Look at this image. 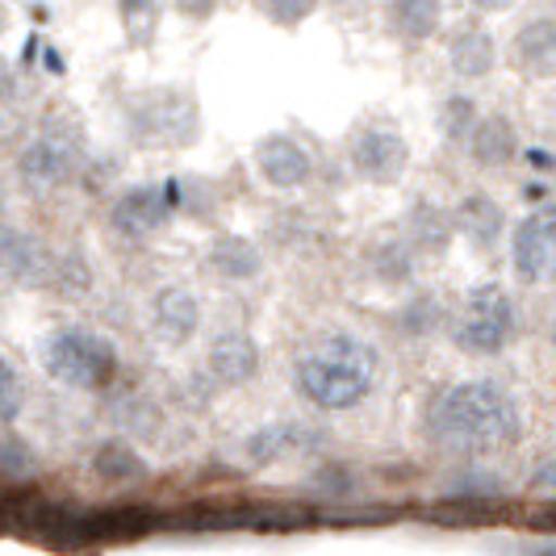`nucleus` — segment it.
I'll list each match as a JSON object with an SVG mask.
<instances>
[{"label":"nucleus","instance_id":"1","mask_svg":"<svg viewBox=\"0 0 556 556\" xmlns=\"http://www.w3.org/2000/svg\"><path fill=\"white\" fill-rule=\"evenodd\" d=\"M422 427L444 452L456 456H494L523 435V415L498 381H456L427 402Z\"/></svg>","mask_w":556,"mask_h":556},{"label":"nucleus","instance_id":"2","mask_svg":"<svg viewBox=\"0 0 556 556\" xmlns=\"http://www.w3.org/2000/svg\"><path fill=\"white\" fill-rule=\"evenodd\" d=\"M377 372H381V356L377 348L361 339V334L331 331L323 339H314L306 352L293 364V386L306 397L314 410H352L361 406L364 397L377 386Z\"/></svg>","mask_w":556,"mask_h":556},{"label":"nucleus","instance_id":"3","mask_svg":"<svg viewBox=\"0 0 556 556\" xmlns=\"http://www.w3.org/2000/svg\"><path fill=\"white\" fill-rule=\"evenodd\" d=\"M84 167V122L55 113L17 155V185L34 197L59 193Z\"/></svg>","mask_w":556,"mask_h":556},{"label":"nucleus","instance_id":"4","mask_svg":"<svg viewBox=\"0 0 556 556\" xmlns=\"http://www.w3.org/2000/svg\"><path fill=\"white\" fill-rule=\"evenodd\" d=\"M42 364L67 390H105L117 377V348L88 327H63L42 343Z\"/></svg>","mask_w":556,"mask_h":556},{"label":"nucleus","instance_id":"5","mask_svg":"<svg viewBox=\"0 0 556 556\" xmlns=\"http://www.w3.org/2000/svg\"><path fill=\"white\" fill-rule=\"evenodd\" d=\"M139 147H193L201 139V105L189 88H151L126 113Z\"/></svg>","mask_w":556,"mask_h":556},{"label":"nucleus","instance_id":"6","mask_svg":"<svg viewBox=\"0 0 556 556\" xmlns=\"http://www.w3.org/2000/svg\"><path fill=\"white\" fill-rule=\"evenodd\" d=\"M519 334V309L502 285H477L452 318V339L469 356H502Z\"/></svg>","mask_w":556,"mask_h":556},{"label":"nucleus","instance_id":"7","mask_svg":"<svg viewBox=\"0 0 556 556\" xmlns=\"http://www.w3.org/2000/svg\"><path fill=\"white\" fill-rule=\"evenodd\" d=\"M348 164L361 180L390 189L410 167V147L393 126H361L348 142Z\"/></svg>","mask_w":556,"mask_h":556},{"label":"nucleus","instance_id":"8","mask_svg":"<svg viewBox=\"0 0 556 556\" xmlns=\"http://www.w3.org/2000/svg\"><path fill=\"white\" fill-rule=\"evenodd\" d=\"M510 260L528 285H556V201L531 210L510 230Z\"/></svg>","mask_w":556,"mask_h":556},{"label":"nucleus","instance_id":"9","mask_svg":"<svg viewBox=\"0 0 556 556\" xmlns=\"http://www.w3.org/2000/svg\"><path fill=\"white\" fill-rule=\"evenodd\" d=\"M176 210L172 185H135L113 201L110 226L126 239H147L167 223V214Z\"/></svg>","mask_w":556,"mask_h":556},{"label":"nucleus","instance_id":"10","mask_svg":"<svg viewBox=\"0 0 556 556\" xmlns=\"http://www.w3.org/2000/svg\"><path fill=\"white\" fill-rule=\"evenodd\" d=\"M255 167H260V176L280 189V193H293V189H302L309 180V172H314V160H309V151L302 142L293 139V135H264V139L255 142Z\"/></svg>","mask_w":556,"mask_h":556},{"label":"nucleus","instance_id":"11","mask_svg":"<svg viewBox=\"0 0 556 556\" xmlns=\"http://www.w3.org/2000/svg\"><path fill=\"white\" fill-rule=\"evenodd\" d=\"M205 372L223 390H243L260 377V343L248 331H223L205 352Z\"/></svg>","mask_w":556,"mask_h":556},{"label":"nucleus","instance_id":"12","mask_svg":"<svg viewBox=\"0 0 556 556\" xmlns=\"http://www.w3.org/2000/svg\"><path fill=\"white\" fill-rule=\"evenodd\" d=\"M510 63L519 76L531 80H553L556 76V17L553 13H535L531 22L515 29L510 38Z\"/></svg>","mask_w":556,"mask_h":556},{"label":"nucleus","instance_id":"13","mask_svg":"<svg viewBox=\"0 0 556 556\" xmlns=\"http://www.w3.org/2000/svg\"><path fill=\"white\" fill-rule=\"evenodd\" d=\"M151 327L167 348H185L201 327V302L185 285H164L151 298Z\"/></svg>","mask_w":556,"mask_h":556},{"label":"nucleus","instance_id":"14","mask_svg":"<svg viewBox=\"0 0 556 556\" xmlns=\"http://www.w3.org/2000/svg\"><path fill=\"white\" fill-rule=\"evenodd\" d=\"M452 218H456V235L473 251H494L506 235V214L490 193H469L452 210Z\"/></svg>","mask_w":556,"mask_h":556},{"label":"nucleus","instance_id":"15","mask_svg":"<svg viewBox=\"0 0 556 556\" xmlns=\"http://www.w3.org/2000/svg\"><path fill=\"white\" fill-rule=\"evenodd\" d=\"M0 277L17 285H42L47 277V255L29 239L22 226L0 218Z\"/></svg>","mask_w":556,"mask_h":556},{"label":"nucleus","instance_id":"16","mask_svg":"<svg viewBox=\"0 0 556 556\" xmlns=\"http://www.w3.org/2000/svg\"><path fill=\"white\" fill-rule=\"evenodd\" d=\"M452 235H456V218L440 210L435 201H418L406 214V243L415 248V255L422 260H435L452 248Z\"/></svg>","mask_w":556,"mask_h":556},{"label":"nucleus","instance_id":"17","mask_svg":"<svg viewBox=\"0 0 556 556\" xmlns=\"http://www.w3.org/2000/svg\"><path fill=\"white\" fill-rule=\"evenodd\" d=\"M205 264L214 277L230 280V285H243V280H255L264 273V255L243 235H218L205 251Z\"/></svg>","mask_w":556,"mask_h":556},{"label":"nucleus","instance_id":"18","mask_svg":"<svg viewBox=\"0 0 556 556\" xmlns=\"http://www.w3.org/2000/svg\"><path fill=\"white\" fill-rule=\"evenodd\" d=\"M447 63L460 80H485L498 63V47L494 34L485 26H465L452 42H447Z\"/></svg>","mask_w":556,"mask_h":556},{"label":"nucleus","instance_id":"19","mask_svg":"<svg viewBox=\"0 0 556 556\" xmlns=\"http://www.w3.org/2000/svg\"><path fill=\"white\" fill-rule=\"evenodd\" d=\"M469 151L481 167H506L515 155H519V130L510 117L502 113H481L469 135Z\"/></svg>","mask_w":556,"mask_h":556},{"label":"nucleus","instance_id":"20","mask_svg":"<svg viewBox=\"0 0 556 556\" xmlns=\"http://www.w3.org/2000/svg\"><path fill=\"white\" fill-rule=\"evenodd\" d=\"M444 22L440 0H386V26L402 42H427Z\"/></svg>","mask_w":556,"mask_h":556},{"label":"nucleus","instance_id":"21","mask_svg":"<svg viewBox=\"0 0 556 556\" xmlns=\"http://www.w3.org/2000/svg\"><path fill=\"white\" fill-rule=\"evenodd\" d=\"M302 447H309V431L302 422H268L255 435H248L243 456H248L255 469H264V465H277V460L302 452Z\"/></svg>","mask_w":556,"mask_h":556},{"label":"nucleus","instance_id":"22","mask_svg":"<svg viewBox=\"0 0 556 556\" xmlns=\"http://www.w3.org/2000/svg\"><path fill=\"white\" fill-rule=\"evenodd\" d=\"M92 473L101 485H113V490H122V485H135L147 477V460H142V452L130 440H105V444L92 452Z\"/></svg>","mask_w":556,"mask_h":556},{"label":"nucleus","instance_id":"23","mask_svg":"<svg viewBox=\"0 0 556 556\" xmlns=\"http://www.w3.org/2000/svg\"><path fill=\"white\" fill-rule=\"evenodd\" d=\"M42 285H51L59 298H84V293H92V285H97V273H92V264H88V255L76 248L59 251L55 260H47V277Z\"/></svg>","mask_w":556,"mask_h":556},{"label":"nucleus","instance_id":"24","mask_svg":"<svg viewBox=\"0 0 556 556\" xmlns=\"http://www.w3.org/2000/svg\"><path fill=\"white\" fill-rule=\"evenodd\" d=\"M117 17L126 29V42L135 51H147L160 34V0H117Z\"/></svg>","mask_w":556,"mask_h":556},{"label":"nucleus","instance_id":"25","mask_svg":"<svg viewBox=\"0 0 556 556\" xmlns=\"http://www.w3.org/2000/svg\"><path fill=\"white\" fill-rule=\"evenodd\" d=\"M372 273L386 285H406L415 273V248L406 239H390V243L372 248Z\"/></svg>","mask_w":556,"mask_h":556},{"label":"nucleus","instance_id":"26","mask_svg":"<svg viewBox=\"0 0 556 556\" xmlns=\"http://www.w3.org/2000/svg\"><path fill=\"white\" fill-rule=\"evenodd\" d=\"M34 473H38V452L17 431H0V477L4 481H29Z\"/></svg>","mask_w":556,"mask_h":556},{"label":"nucleus","instance_id":"27","mask_svg":"<svg viewBox=\"0 0 556 556\" xmlns=\"http://www.w3.org/2000/svg\"><path fill=\"white\" fill-rule=\"evenodd\" d=\"M477 117L481 113H477L473 97H447L444 105H440V130H444L447 142H469Z\"/></svg>","mask_w":556,"mask_h":556},{"label":"nucleus","instance_id":"28","mask_svg":"<svg viewBox=\"0 0 556 556\" xmlns=\"http://www.w3.org/2000/svg\"><path fill=\"white\" fill-rule=\"evenodd\" d=\"M440 318H444V306H440L431 293H415V298L402 306V314H397V327L406 334H427L440 327Z\"/></svg>","mask_w":556,"mask_h":556},{"label":"nucleus","instance_id":"29","mask_svg":"<svg viewBox=\"0 0 556 556\" xmlns=\"http://www.w3.org/2000/svg\"><path fill=\"white\" fill-rule=\"evenodd\" d=\"M22 402H26V386H22V372L0 356V427H9L13 418L22 415Z\"/></svg>","mask_w":556,"mask_h":556},{"label":"nucleus","instance_id":"30","mask_svg":"<svg viewBox=\"0 0 556 556\" xmlns=\"http://www.w3.org/2000/svg\"><path fill=\"white\" fill-rule=\"evenodd\" d=\"M314 9H318V0H260V13L273 26H285V29H298L302 22H309Z\"/></svg>","mask_w":556,"mask_h":556},{"label":"nucleus","instance_id":"31","mask_svg":"<svg viewBox=\"0 0 556 556\" xmlns=\"http://www.w3.org/2000/svg\"><path fill=\"white\" fill-rule=\"evenodd\" d=\"M531 490H535V494H556V456H544V460H540V469L531 477Z\"/></svg>","mask_w":556,"mask_h":556},{"label":"nucleus","instance_id":"32","mask_svg":"<svg viewBox=\"0 0 556 556\" xmlns=\"http://www.w3.org/2000/svg\"><path fill=\"white\" fill-rule=\"evenodd\" d=\"M176 9H180L189 22H205V17H214L218 0H176Z\"/></svg>","mask_w":556,"mask_h":556},{"label":"nucleus","instance_id":"33","mask_svg":"<svg viewBox=\"0 0 556 556\" xmlns=\"http://www.w3.org/2000/svg\"><path fill=\"white\" fill-rule=\"evenodd\" d=\"M13 97H17V76H13V67L0 59V110H4Z\"/></svg>","mask_w":556,"mask_h":556},{"label":"nucleus","instance_id":"34","mask_svg":"<svg viewBox=\"0 0 556 556\" xmlns=\"http://www.w3.org/2000/svg\"><path fill=\"white\" fill-rule=\"evenodd\" d=\"M519 0H473L477 13H506V9H515Z\"/></svg>","mask_w":556,"mask_h":556},{"label":"nucleus","instance_id":"35","mask_svg":"<svg viewBox=\"0 0 556 556\" xmlns=\"http://www.w3.org/2000/svg\"><path fill=\"white\" fill-rule=\"evenodd\" d=\"M9 29V13H4V4H0V34Z\"/></svg>","mask_w":556,"mask_h":556},{"label":"nucleus","instance_id":"36","mask_svg":"<svg viewBox=\"0 0 556 556\" xmlns=\"http://www.w3.org/2000/svg\"><path fill=\"white\" fill-rule=\"evenodd\" d=\"M553 343H556V323H553Z\"/></svg>","mask_w":556,"mask_h":556}]
</instances>
